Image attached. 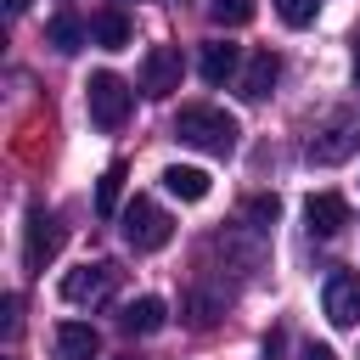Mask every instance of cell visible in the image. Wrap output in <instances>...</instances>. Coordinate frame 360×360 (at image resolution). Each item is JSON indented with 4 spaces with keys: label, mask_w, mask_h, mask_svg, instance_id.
I'll use <instances>...</instances> for the list:
<instances>
[{
    "label": "cell",
    "mask_w": 360,
    "mask_h": 360,
    "mask_svg": "<svg viewBox=\"0 0 360 360\" xmlns=\"http://www.w3.org/2000/svg\"><path fill=\"white\" fill-rule=\"evenodd\" d=\"M354 146H360V118H354V112H338V118H332V124L309 141V163L332 169V163H343Z\"/></svg>",
    "instance_id": "5"
},
{
    "label": "cell",
    "mask_w": 360,
    "mask_h": 360,
    "mask_svg": "<svg viewBox=\"0 0 360 360\" xmlns=\"http://www.w3.org/2000/svg\"><path fill=\"white\" fill-rule=\"evenodd\" d=\"M84 101H90V118H96V129H124V118H129V107H135V90L118 79V73H90V84H84Z\"/></svg>",
    "instance_id": "3"
},
{
    "label": "cell",
    "mask_w": 360,
    "mask_h": 360,
    "mask_svg": "<svg viewBox=\"0 0 360 360\" xmlns=\"http://www.w3.org/2000/svg\"><path fill=\"white\" fill-rule=\"evenodd\" d=\"M264 360H281V332H270V338H264Z\"/></svg>",
    "instance_id": "22"
},
{
    "label": "cell",
    "mask_w": 360,
    "mask_h": 360,
    "mask_svg": "<svg viewBox=\"0 0 360 360\" xmlns=\"http://www.w3.org/2000/svg\"><path fill=\"white\" fill-rule=\"evenodd\" d=\"M112 287H118V264L112 259H96V264H79V270L62 276V298L68 304H101Z\"/></svg>",
    "instance_id": "4"
},
{
    "label": "cell",
    "mask_w": 360,
    "mask_h": 360,
    "mask_svg": "<svg viewBox=\"0 0 360 360\" xmlns=\"http://www.w3.org/2000/svg\"><path fill=\"white\" fill-rule=\"evenodd\" d=\"M354 84H360V39H354Z\"/></svg>",
    "instance_id": "24"
},
{
    "label": "cell",
    "mask_w": 360,
    "mask_h": 360,
    "mask_svg": "<svg viewBox=\"0 0 360 360\" xmlns=\"http://www.w3.org/2000/svg\"><path fill=\"white\" fill-rule=\"evenodd\" d=\"M276 11H281L287 28H309L321 17V0H276Z\"/></svg>",
    "instance_id": "19"
},
{
    "label": "cell",
    "mask_w": 360,
    "mask_h": 360,
    "mask_svg": "<svg viewBox=\"0 0 360 360\" xmlns=\"http://www.w3.org/2000/svg\"><path fill=\"white\" fill-rule=\"evenodd\" d=\"M118 225H124V242L135 248V253H158L169 236H174V219L152 202V197H135V202H124L118 208Z\"/></svg>",
    "instance_id": "2"
},
{
    "label": "cell",
    "mask_w": 360,
    "mask_h": 360,
    "mask_svg": "<svg viewBox=\"0 0 360 360\" xmlns=\"http://www.w3.org/2000/svg\"><path fill=\"white\" fill-rule=\"evenodd\" d=\"M276 79H281V56L276 51H253L248 68H242V79H236V96L242 101H264L276 90Z\"/></svg>",
    "instance_id": "8"
},
{
    "label": "cell",
    "mask_w": 360,
    "mask_h": 360,
    "mask_svg": "<svg viewBox=\"0 0 360 360\" xmlns=\"http://www.w3.org/2000/svg\"><path fill=\"white\" fill-rule=\"evenodd\" d=\"M163 186H169V197H180V202H202V197H208V169L169 163V169H163Z\"/></svg>",
    "instance_id": "13"
},
{
    "label": "cell",
    "mask_w": 360,
    "mask_h": 360,
    "mask_svg": "<svg viewBox=\"0 0 360 360\" xmlns=\"http://www.w3.org/2000/svg\"><path fill=\"white\" fill-rule=\"evenodd\" d=\"M6 11H11V17H22V11H28V0H6Z\"/></svg>",
    "instance_id": "23"
},
{
    "label": "cell",
    "mask_w": 360,
    "mask_h": 360,
    "mask_svg": "<svg viewBox=\"0 0 360 360\" xmlns=\"http://www.w3.org/2000/svg\"><path fill=\"white\" fill-rule=\"evenodd\" d=\"M101 354V332L84 321H62L56 326V360H96Z\"/></svg>",
    "instance_id": "12"
},
{
    "label": "cell",
    "mask_w": 360,
    "mask_h": 360,
    "mask_svg": "<svg viewBox=\"0 0 360 360\" xmlns=\"http://www.w3.org/2000/svg\"><path fill=\"white\" fill-rule=\"evenodd\" d=\"M326 321L332 326H360V276L354 270L326 281Z\"/></svg>",
    "instance_id": "9"
},
{
    "label": "cell",
    "mask_w": 360,
    "mask_h": 360,
    "mask_svg": "<svg viewBox=\"0 0 360 360\" xmlns=\"http://www.w3.org/2000/svg\"><path fill=\"white\" fill-rule=\"evenodd\" d=\"M236 62H242V51H236L231 39H208V45H202V79H208V84L236 79Z\"/></svg>",
    "instance_id": "14"
},
{
    "label": "cell",
    "mask_w": 360,
    "mask_h": 360,
    "mask_svg": "<svg viewBox=\"0 0 360 360\" xmlns=\"http://www.w3.org/2000/svg\"><path fill=\"white\" fill-rule=\"evenodd\" d=\"M90 34H96L101 51H124V45H129V17H124V11H96Z\"/></svg>",
    "instance_id": "15"
},
{
    "label": "cell",
    "mask_w": 360,
    "mask_h": 360,
    "mask_svg": "<svg viewBox=\"0 0 360 360\" xmlns=\"http://www.w3.org/2000/svg\"><path fill=\"white\" fill-rule=\"evenodd\" d=\"M174 135H180L186 146L208 152V158H231L242 129H236V118H231L225 107H214V101H191V107L174 112Z\"/></svg>",
    "instance_id": "1"
},
{
    "label": "cell",
    "mask_w": 360,
    "mask_h": 360,
    "mask_svg": "<svg viewBox=\"0 0 360 360\" xmlns=\"http://www.w3.org/2000/svg\"><path fill=\"white\" fill-rule=\"evenodd\" d=\"M56 248H62V225H56V214L34 208V214H28V242H22V264H28V270H45V264L56 259Z\"/></svg>",
    "instance_id": "7"
},
{
    "label": "cell",
    "mask_w": 360,
    "mask_h": 360,
    "mask_svg": "<svg viewBox=\"0 0 360 360\" xmlns=\"http://www.w3.org/2000/svg\"><path fill=\"white\" fill-rule=\"evenodd\" d=\"M276 214H281V202H276V197H253V202H248L253 231H270V225H276Z\"/></svg>",
    "instance_id": "20"
},
{
    "label": "cell",
    "mask_w": 360,
    "mask_h": 360,
    "mask_svg": "<svg viewBox=\"0 0 360 360\" xmlns=\"http://www.w3.org/2000/svg\"><path fill=\"white\" fill-rule=\"evenodd\" d=\"M124 180H129V169H124V163H107V174L96 180V214H101V219H112V214H118Z\"/></svg>",
    "instance_id": "16"
},
{
    "label": "cell",
    "mask_w": 360,
    "mask_h": 360,
    "mask_svg": "<svg viewBox=\"0 0 360 360\" xmlns=\"http://www.w3.org/2000/svg\"><path fill=\"white\" fill-rule=\"evenodd\" d=\"M45 39L62 51V56H73L79 45H84V22L73 17V11H62V17H51V28H45Z\"/></svg>",
    "instance_id": "17"
},
{
    "label": "cell",
    "mask_w": 360,
    "mask_h": 360,
    "mask_svg": "<svg viewBox=\"0 0 360 360\" xmlns=\"http://www.w3.org/2000/svg\"><path fill=\"white\" fill-rule=\"evenodd\" d=\"M298 360H338V354H332V349H326V343H309V349H304V354H298Z\"/></svg>",
    "instance_id": "21"
},
{
    "label": "cell",
    "mask_w": 360,
    "mask_h": 360,
    "mask_svg": "<svg viewBox=\"0 0 360 360\" xmlns=\"http://www.w3.org/2000/svg\"><path fill=\"white\" fill-rule=\"evenodd\" d=\"M163 321H169V304L163 298H129L124 309H118V326L129 332V338H152V332H163Z\"/></svg>",
    "instance_id": "10"
},
{
    "label": "cell",
    "mask_w": 360,
    "mask_h": 360,
    "mask_svg": "<svg viewBox=\"0 0 360 360\" xmlns=\"http://www.w3.org/2000/svg\"><path fill=\"white\" fill-rule=\"evenodd\" d=\"M304 219H309L315 236H338V231L349 225V202H343L338 191H315V197L304 202Z\"/></svg>",
    "instance_id": "11"
},
{
    "label": "cell",
    "mask_w": 360,
    "mask_h": 360,
    "mask_svg": "<svg viewBox=\"0 0 360 360\" xmlns=\"http://www.w3.org/2000/svg\"><path fill=\"white\" fill-rule=\"evenodd\" d=\"M208 17L219 28H242V22H253V0H208Z\"/></svg>",
    "instance_id": "18"
},
{
    "label": "cell",
    "mask_w": 360,
    "mask_h": 360,
    "mask_svg": "<svg viewBox=\"0 0 360 360\" xmlns=\"http://www.w3.org/2000/svg\"><path fill=\"white\" fill-rule=\"evenodd\" d=\"M180 73H186L180 51H174V45H152V51H146V62H141V90H146L152 101H163V96H174V90H180Z\"/></svg>",
    "instance_id": "6"
}]
</instances>
